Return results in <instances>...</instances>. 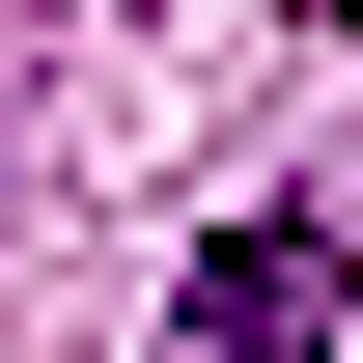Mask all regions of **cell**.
I'll return each instance as SVG.
<instances>
[{
	"label": "cell",
	"mask_w": 363,
	"mask_h": 363,
	"mask_svg": "<svg viewBox=\"0 0 363 363\" xmlns=\"http://www.w3.org/2000/svg\"><path fill=\"white\" fill-rule=\"evenodd\" d=\"M196 363H335V224L308 196H252V224L196 252Z\"/></svg>",
	"instance_id": "1"
}]
</instances>
